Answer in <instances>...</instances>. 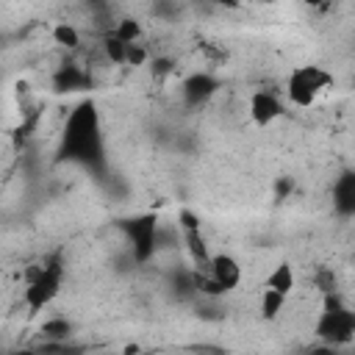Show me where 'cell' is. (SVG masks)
<instances>
[{
  "label": "cell",
  "instance_id": "obj_12",
  "mask_svg": "<svg viewBox=\"0 0 355 355\" xmlns=\"http://www.w3.org/2000/svg\"><path fill=\"white\" fill-rule=\"evenodd\" d=\"M53 42L72 50V47L80 44V31H78L72 22H55V25H53Z\"/></svg>",
  "mask_w": 355,
  "mask_h": 355
},
{
  "label": "cell",
  "instance_id": "obj_3",
  "mask_svg": "<svg viewBox=\"0 0 355 355\" xmlns=\"http://www.w3.org/2000/svg\"><path fill=\"white\" fill-rule=\"evenodd\" d=\"M316 333L327 344H349L355 338V313L336 294L324 297V311L316 324Z\"/></svg>",
  "mask_w": 355,
  "mask_h": 355
},
{
  "label": "cell",
  "instance_id": "obj_20",
  "mask_svg": "<svg viewBox=\"0 0 355 355\" xmlns=\"http://www.w3.org/2000/svg\"><path fill=\"white\" fill-rule=\"evenodd\" d=\"M36 355H44V352H36Z\"/></svg>",
  "mask_w": 355,
  "mask_h": 355
},
{
  "label": "cell",
  "instance_id": "obj_1",
  "mask_svg": "<svg viewBox=\"0 0 355 355\" xmlns=\"http://www.w3.org/2000/svg\"><path fill=\"white\" fill-rule=\"evenodd\" d=\"M64 277H67V266L61 252H53L47 258H42L39 263H31L22 275V305L28 313H42L44 308H50L61 288H64Z\"/></svg>",
  "mask_w": 355,
  "mask_h": 355
},
{
  "label": "cell",
  "instance_id": "obj_10",
  "mask_svg": "<svg viewBox=\"0 0 355 355\" xmlns=\"http://www.w3.org/2000/svg\"><path fill=\"white\" fill-rule=\"evenodd\" d=\"M311 280H313V288H316L319 294H324V297H333V294L338 291V275H336L330 266H316Z\"/></svg>",
  "mask_w": 355,
  "mask_h": 355
},
{
  "label": "cell",
  "instance_id": "obj_2",
  "mask_svg": "<svg viewBox=\"0 0 355 355\" xmlns=\"http://www.w3.org/2000/svg\"><path fill=\"white\" fill-rule=\"evenodd\" d=\"M330 86L333 75L322 64H297L286 75V97L297 108H311Z\"/></svg>",
  "mask_w": 355,
  "mask_h": 355
},
{
  "label": "cell",
  "instance_id": "obj_11",
  "mask_svg": "<svg viewBox=\"0 0 355 355\" xmlns=\"http://www.w3.org/2000/svg\"><path fill=\"white\" fill-rule=\"evenodd\" d=\"M103 53H105V58H108L111 64H119V67L128 64V44H125L122 39H116L111 31L103 36Z\"/></svg>",
  "mask_w": 355,
  "mask_h": 355
},
{
  "label": "cell",
  "instance_id": "obj_9",
  "mask_svg": "<svg viewBox=\"0 0 355 355\" xmlns=\"http://www.w3.org/2000/svg\"><path fill=\"white\" fill-rule=\"evenodd\" d=\"M111 33H114L116 39H122L125 44H139L141 36H144V25H141V19H136V17H119L116 25L111 28Z\"/></svg>",
  "mask_w": 355,
  "mask_h": 355
},
{
  "label": "cell",
  "instance_id": "obj_15",
  "mask_svg": "<svg viewBox=\"0 0 355 355\" xmlns=\"http://www.w3.org/2000/svg\"><path fill=\"white\" fill-rule=\"evenodd\" d=\"M178 227H180V233H183V230H200L202 222H200V216H197L191 208H180V211H178Z\"/></svg>",
  "mask_w": 355,
  "mask_h": 355
},
{
  "label": "cell",
  "instance_id": "obj_5",
  "mask_svg": "<svg viewBox=\"0 0 355 355\" xmlns=\"http://www.w3.org/2000/svg\"><path fill=\"white\" fill-rule=\"evenodd\" d=\"M247 114H250L252 125L269 128V125H275L286 114V103L272 89H255L250 94V100H247Z\"/></svg>",
  "mask_w": 355,
  "mask_h": 355
},
{
  "label": "cell",
  "instance_id": "obj_6",
  "mask_svg": "<svg viewBox=\"0 0 355 355\" xmlns=\"http://www.w3.org/2000/svg\"><path fill=\"white\" fill-rule=\"evenodd\" d=\"M263 288H272V291H277L283 297H291V291L297 288V269H294V263L291 261H277L266 272Z\"/></svg>",
  "mask_w": 355,
  "mask_h": 355
},
{
  "label": "cell",
  "instance_id": "obj_18",
  "mask_svg": "<svg viewBox=\"0 0 355 355\" xmlns=\"http://www.w3.org/2000/svg\"><path fill=\"white\" fill-rule=\"evenodd\" d=\"M14 355H36L33 349H19V352H14Z\"/></svg>",
  "mask_w": 355,
  "mask_h": 355
},
{
  "label": "cell",
  "instance_id": "obj_17",
  "mask_svg": "<svg viewBox=\"0 0 355 355\" xmlns=\"http://www.w3.org/2000/svg\"><path fill=\"white\" fill-rule=\"evenodd\" d=\"M122 355H141V347H139V344H128V347L122 349Z\"/></svg>",
  "mask_w": 355,
  "mask_h": 355
},
{
  "label": "cell",
  "instance_id": "obj_14",
  "mask_svg": "<svg viewBox=\"0 0 355 355\" xmlns=\"http://www.w3.org/2000/svg\"><path fill=\"white\" fill-rule=\"evenodd\" d=\"M150 61V50L139 42V44H128V64L125 67H144Z\"/></svg>",
  "mask_w": 355,
  "mask_h": 355
},
{
  "label": "cell",
  "instance_id": "obj_19",
  "mask_svg": "<svg viewBox=\"0 0 355 355\" xmlns=\"http://www.w3.org/2000/svg\"><path fill=\"white\" fill-rule=\"evenodd\" d=\"M349 261H352V269H355V250H352V258Z\"/></svg>",
  "mask_w": 355,
  "mask_h": 355
},
{
  "label": "cell",
  "instance_id": "obj_7",
  "mask_svg": "<svg viewBox=\"0 0 355 355\" xmlns=\"http://www.w3.org/2000/svg\"><path fill=\"white\" fill-rule=\"evenodd\" d=\"M180 236H183V247H186V252H189V261H191L197 269L205 272L208 263H211V258H214V252H211V247H208V239H205L202 227H200V230H183Z\"/></svg>",
  "mask_w": 355,
  "mask_h": 355
},
{
  "label": "cell",
  "instance_id": "obj_4",
  "mask_svg": "<svg viewBox=\"0 0 355 355\" xmlns=\"http://www.w3.org/2000/svg\"><path fill=\"white\" fill-rule=\"evenodd\" d=\"M205 275L216 283L219 294L225 297V294H230V291H236V288L241 286L244 269H241V263H239V258H236L233 252H225V250H222V252H214V258H211Z\"/></svg>",
  "mask_w": 355,
  "mask_h": 355
},
{
  "label": "cell",
  "instance_id": "obj_8",
  "mask_svg": "<svg viewBox=\"0 0 355 355\" xmlns=\"http://www.w3.org/2000/svg\"><path fill=\"white\" fill-rule=\"evenodd\" d=\"M286 300H288V297H283V294H277V291H272V288H261V297H258V313H261V319H263V322L280 319V313H283V308H286Z\"/></svg>",
  "mask_w": 355,
  "mask_h": 355
},
{
  "label": "cell",
  "instance_id": "obj_13",
  "mask_svg": "<svg viewBox=\"0 0 355 355\" xmlns=\"http://www.w3.org/2000/svg\"><path fill=\"white\" fill-rule=\"evenodd\" d=\"M69 333H72V322L64 319V316H58V319H47V322L42 324V336L50 338V341H64Z\"/></svg>",
  "mask_w": 355,
  "mask_h": 355
},
{
  "label": "cell",
  "instance_id": "obj_16",
  "mask_svg": "<svg viewBox=\"0 0 355 355\" xmlns=\"http://www.w3.org/2000/svg\"><path fill=\"white\" fill-rule=\"evenodd\" d=\"M172 69V61H166V58H155L153 61V75H166Z\"/></svg>",
  "mask_w": 355,
  "mask_h": 355
}]
</instances>
